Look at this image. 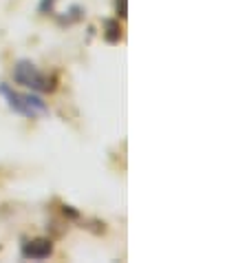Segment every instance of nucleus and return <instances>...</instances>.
I'll return each mask as SVG.
<instances>
[{"instance_id":"nucleus-2","label":"nucleus","mask_w":247,"mask_h":263,"mask_svg":"<svg viewBox=\"0 0 247 263\" xmlns=\"http://www.w3.org/2000/svg\"><path fill=\"white\" fill-rule=\"evenodd\" d=\"M13 82L20 86H27L35 93H53L55 91V78L49 73H42L31 60H18L13 64Z\"/></svg>"},{"instance_id":"nucleus-7","label":"nucleus","mask_w":247,"mask_h":263,"mask_svg":"<svg viewBox=\"0 0 247 263\" xmlns=\"http://www.w3.org/2000/svg\"><path fill=\"white\" fill-rule=\"evenodd\" d=\"M115 13H117V18H126L128 16V0H115Z\"/></svg>"},{"instance_id":"nucleus-1","label":"nucleus","mask_w":247,"mask_h":263,"mask_svg":"<svg viewBox=\"0 0 247 263\" xmlns=\"http://www.w3.org/2000/svg\"><path fill=\"white\" fill-rule=\"evenodd\" d=\"M0 96L5 98L9 111H13L16 115H23L27 120H35V118H45L49 115V104L40 96L35 93H20L16 91L11 84L0 82Z\"/></svg>"},{"instance_id":"nucleus-6","label":"nucleus","mask_w":247,"mask_h":263,"mask_svg":"<svg viewBox=\"0 0 247 263\" xmlns=\"http://www.w3.org/2000/svg\"><path fill=\"white\" fill-rule=\"evenodd\" d=\"M55 3L57 0H40L38 3V11L49 16V13H55Z\"/></svg>"},{"instance_id":"nucleus-8","label":"nucleus","mask_w":247,"mask_h":263,"mask_svg":"<svg viewBox=\"0 0 247 263\" xmlns=\"http://www.w3.org/2000/svg\"><path fill=\"white\" fill-rule=\"evenodd\" d=\"M62 213H64V217L79 219V213H77V210H73V206H64V208H62Z\"/></svg>"},{"instance_id":"nucleus-3","label":"nucleus","mask_w":247,"mask_h":263,"mask_svg":"<svg viewBox=\"0 0 247 263\" xmlns=\"http://www.w3.org/2000/svg\"><path fill=\"white\" fill-rule=\"evenodd\" d=\"M20 254L27 261H45L53 254V241L49 237H35L20 246Z\"/></svg>"},{"instance_id":"nucleus-4","label":"nucleus","mask_w":247,"mask_h":263,"mask_svg":"<svg viewBox=\"0 0 247 263\" xmlns=\"http://www.w3.org/2000/svg\"><path fill=\"white\" fill-rule=\"evenodd\" d=\"M101 35L108 45H119L121 42V25H119V18H106L101 23Z\"/></svg>"},{"instance_id":"nucleus-5","label":"nucleus","mask_w":247,"mask_h":263,"mask_svg":"<svg viewBox=\"0 0 247 263\" xmlns=\"http://www.w3.org/2000/svg\"><path fill=\"white\" fill-rule=\"evenodd\" d=\"M82 18H84V7L82 5H71L69 11H67V16L60 18V23L62 25H73V23H79Z\"/></svg>"}]
</instances>
